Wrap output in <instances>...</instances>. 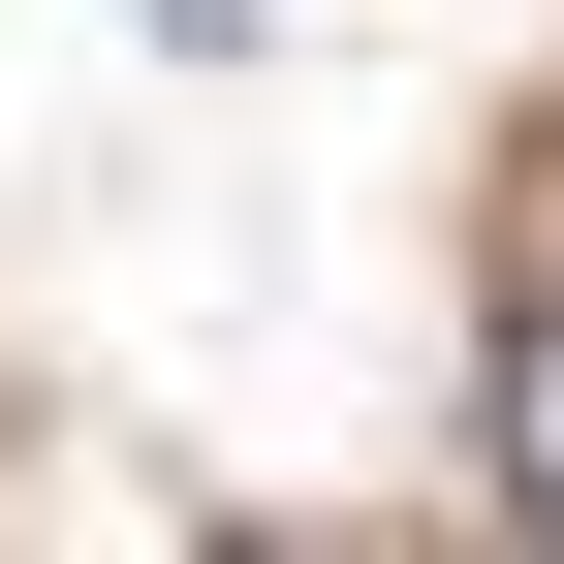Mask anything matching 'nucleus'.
<instances>
[{"mask_svg":"<svg viewBox=\"0 0 564 564\" xmlns=\"http://www.w3.org/2000/svg\"><path fill=\"white\" fill-rule=\"evenodd\" d=\"M502 502L564 533V282H533V314H502Z\"/></svg>","mask_w":564,"mask_h":564,"instance_id":"f257e3e1","label":"nucleus"}]
</instances>
